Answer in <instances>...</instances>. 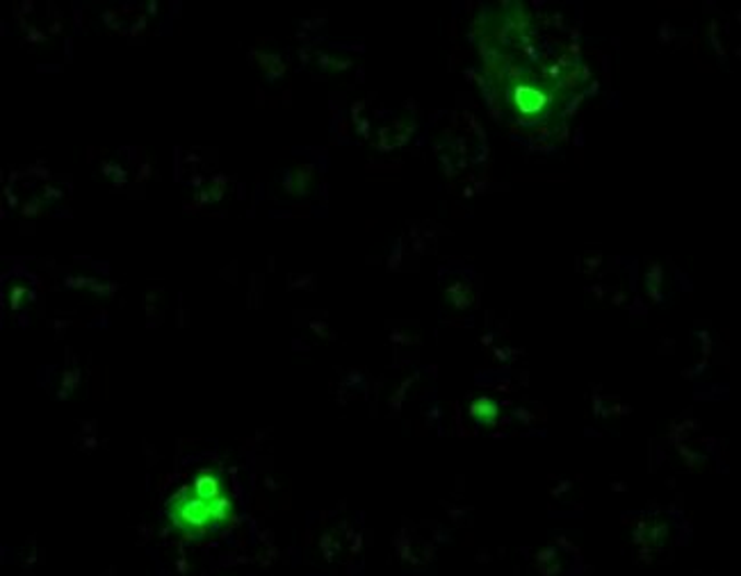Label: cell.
Instances as JSON below:
<instances>
[{
	"label": "cell",
	"instance_id": "obj_1",
	"mask_svg": "<svg viewBox=\"0 0 741 576\" xmlns=\"http://www.w3.org/2000/svg\"><path fill=\"white\" fill-rule=\"evenodd\" d=\"M233 513V499L217 471L196 474L167 501V519L174 529L190 538H202L224 526Z\"/></svg>",
	"mask_w": 741,
	"mask_h": 576
}]
</instances>
